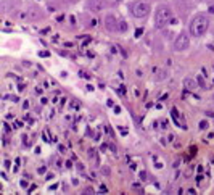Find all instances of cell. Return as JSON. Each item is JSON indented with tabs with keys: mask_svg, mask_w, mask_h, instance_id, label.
<instances>
[{
	"mask_svg": "<svg viewBox=\"0 0 214 195\" xmlns=\"http://www.w3.org/2000/svg\"><path fill=\"white\" fill-rule=\"evenodd\" d=\"M117 26H119V23L116 21V18H114L113 15H108V16L105 18V28L108 29V31L114 32V31H117Z\"/></svg>",
	"mask_w": 214,
	"mask_h": 195,
	"instance_id": "obj_6",
	"label": "cell"
},
{
	"mask_svg": "<svg viewBox=\"0 0 214 195\" xmlns=\"http://www.w3.org/2000/svg\"><path fill=\"white\" fill-rule=\"evenodd\" d=\"M89 156L90 158H95V150H89Z\"/></svg>",
	"mask_w": 214,
	"mask_h": 195,
	"instance_id": "obj_14",
	"label": "cell"
},
{
	"mask_svg": "<svg viewBox=\"0 0 214 195\" xmlns=\"http://www.w3.org/2000/svg\"><path fill=\"white\" fill-rule=\"evenodd\" d=\"M172 21V10L167 7V5H161L158 7L156 12H155V28L163 29L167 23Z\"/></svg>",
	"mask_w": 214,
	"mask_h": 195,
	"instance_id": "obj_2",
	"label": "cell"
},
{
	"mask_svg": "<svg viewBox=\"0 0 214 195\" xmlns=\"http://www.w3.org/2000/svg\"><path fill=\"white\" fill-rule=\"evenodd\" d=\"M196 81H198V84H200V87H201V89H206V84H205V81H203V76H198Z\"/></svg>",
	"mask_w": 214,
	"mask_h": 195,
	"instance_id": "obj_12",
	"label": "cell"
},
{
	"mask_svg": "<svg viewBox=\"0 0 214 195\" xmlns=\"http://www.w3.org/2000/svg\"><path fill=\"white\" fill-rule=\"evenodd\" d=\"M117 31H121V32H126V31H127V23H126V21H119Z\"/></svg>",
	"mask_w": 214,
	"mask_h": 195,
	"instance_id": "obj_11",
	"label": "cell"
},
{
	"mask_svg": "<svg viewBox=\"0 0 214 195\" xmlns=\"http://www.w3.org/2000/svg\"><path fill=\"white\" fill-rule=\"evenodd\" d=\"M130 10H132V15L135 18H146L150 15L151 7H150L148 2H142V0H138V2H134V3H132Z\"/></svg>",
	"mask_w": 214,
	"mask_h": 195,
	"instance_id": "obj_3",
	"label": "cell"
},
{
	"mask_svg": "<svg viewBox=\"0 0 214 195\" xmlns=\"http://www.w3.org/2000/svg\"><path fill=\"white\" fill-rule=\"evenodd\" d=\"M190 45V37L187 32H180L177 37H176V41H174V50H177V52H182V50H187Z\"/></svg>",
	"mask_w": 214,
	"mask_h": 195,
	"instance_id": "obj_4",
	"label": "cell"
},
{
	"mask_svg": "<svg viewBox=\"0 0 214 195\" xmlns=\"http://www.w3.org/2000/svg\"><path fill=\"white\" fill-rule=\"evenodd\" d=\"M18 5H20L18 0H3V2H2V10H3V12H10V10H13L15 7H18Z\"/></svg>",
	"mask_w": 214,
	"mask_h": 195,
	"instance_id": "obj_7",
	"label": "cell"
},
{
	"mask_svg": "<svg viewBox=\"0 0 214 195\" xmlns=\"http://www.w3.org/2000/svg\"><path fill=\"white\" fill-rule=\"evenodd\" d=\"M105 7H106L105 0H87V2H85V8L89 10V12H92V13L101 12Z\"/></svg>",
	"mask_w": 214,
	"mask_h": 195,
	"instance_id": "obj_5",
	"label": "cell"
},
{
	"mask_svg": "<svg viewBox=\"0 0 214 195\" xmlns=\"http://www.w3.org/2000/svg\"><path fill=\"white\" fill-rule=\"evenodd\" d=\"M143 32V29H137V31H135V36L137 37H140V34Z\"/></svg>",
	"mask_w": 214,
	"mask_h": 195,
	"instance_id": "obj_15",
	"label": "cell"
},
{
	"mask_svg": "<svg viewBox=\"0 0 214 195\" xmlns=\"http://www.w3.org/2000/svg\"><path fill=\"white\" fill-rule=\"evenodd\" d=\"M24 16H29L31 20H37V18H42V12L37 8H29V12L26 13Z\"/></svg>",
	"mask_w": 214,
	"mask_h": 195,
	"instance_id": "obj_9",
	"label": "cell"
},
{
	"mask_svg": "<svg viewBox=\"0 0 214 195\" xmlns=\"http://www.w3.org/2000/svg\"><path fill=\"white\" fill-rule=\"evenodd\" d=\"M101 171H103L105 174H109V169H108V168H103V169H101Z\"/></svg>",
	"mask_w": 214,
	"mask_h": 195,
	"instance_id": "obj_17",
	"label": "cell"
},
{
	"mask_svg": "<svg viewBox=\"0 0 214 195\" xmlns=\"http://www.w3.org/2000/svg\"><path fill=\"white\" fill-rule=\"evenodd\" d=\"M206 127H208V123H206V121L200 123V129H206Z\"/></svg>",
	"mask_w": 214,
	"mask_h": 195,
	"instance_id": "obj_13",
	"label": "cell"
},
{
	"mask_svg": "<svg viewBox=\"0 0 214 195\" xmlns=\"http://www.w3.org/2000/svg\"><path fill=\"white\" fill-rule=\"evenodd\" d=\"M84 194H93V190H92V189H85Z\"/></svg>",
	"mask_w": 214,
	"mask_h": 195,
	"instance_id": "obj_16",
	"label": "cell"
},
{
	"mask_svg": "<svg viewBox=\"0 0 214 195\" xmlns=\"http://www.w3.org/2000/svg\"><path fill=\"white\" fill-rule=\"evenodd\" d=\"M153 71H155V73H158L156 77H155L156 81H164L166 77H167V73H166L164 69H153Z\"/></svg>",
	"mask_w": 214,
	"mask_h": 195,
	"instance_id": "obj_10",
	"label": "cell"
},
{
	"mask_svg": "<svg viewBox=\"0 0 214 195\" xmlns=\"http://www.w3.org/2000/svg\"><path fill=\"white\" fill-rule=\"evenodd\" d=\"M184 87H185L187 90H192V92H193L198 87V81H195L192 77H185V79H184Z\"/></svg>",
	"mask_w": 214,
	"mask_h": 195,
	"instance_id": "obj_8",
	"label": "cell"
},
{
	"mask_svg": "<svg viewBox=\"0 0 214 195\" xmlns=\"http://www.w3.org/2000/svg\"><path fill=\"white\" fill-rule=\"evenodd\" d=\"M208 28H209V20H208L206 15H196V16H193V20L190 21V26H188L190 34L193 37H201L203 34H206Z\"/></svg>",
	"mask_w": 214,
	"mask_h": 195,
	"instance_id": "obj_1",
	"label": "cell"
},
{
	"mask_svg": "<svg viewBox=\"0 0 214 195\" xmlns=\"http://www.w3.org/2000/svg\"><path fill=\"white\" fill-rule=\"evenodd\" d=\"M209 13H214V5H213V7L209 8Z\"/></svg>",
	"mask_w": 214,
	"mask_h": 195,
	"instance_id": "obj_18",
	"label": "cell"
}]
</instances>
